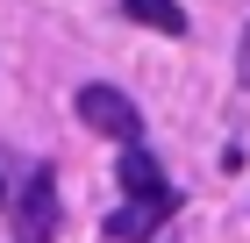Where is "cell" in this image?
Instances as JSON below:
<instances>
[{"label":"cell","instance_id":"1","mask_svg":"<svg viewBox=\"0 0 250 243\" xmlns=\"http://www.w3.org/2000/svg\"><path fill=\"white\" fill-rule=\"evenodd\" d=\"M7 222H15V243H50V236H58L64 207H58V172H50V165L29 172V186H21V200H15Z\"/></svg>","mask_w":250,"mask_h":243},{"label":"cell","instance_id":"2","mask_svg":"<svg viewBox=\"0 0 250 243\" xmlns=\"http://www.w3.org/2000/svg\"><path fill=\"white\" fill-rule=\"evenodd\" d=\"M79 122L100 129V136H115V143H136L143 136V114H136V100L122 86H79Z\"/></svg>","mask_w":250,"mask_h":243},{"label":"cell","instance_id":"3","mask_svg":"<svg viewBox=\"0 0 250 243\" xmlns=\"http://www.w3.org/2000/svg\"><path fill=\"white\" fill-rule=\"evenodd\" d=\"M122 193H129V200H157V207H179V193L165 186L157 157H150V150H136V143H129V157H122Z\"/></svg>","mask_w":250,"mask_h":243},{"label":"cell","instance_id":"4","mask_svg":"<svg viewBox=\"0 0 250 243\" xmlns=\"http://www.w3.org/2000/svg\"><path fill=\"white\" fill-rule=\"evenodd\" d=\"M165 215H172V207H157V200H122L115 215H107V236L115 243H143V236L165 229Z\"/></svg>","mask_w":250,"mask_h":243},{"label":"cell","instance_id":"5","mask_svg":"<svg viewBox=\"0 0 250 243\" xmlns=\"http://www.w3.org/2000/svg\"><path fill=\"white\" fill-rule=\"evenodd\" d=\"M122 7H129V22H143L157 36H186V7H172V0H122Z\"/></svg>","mask_w":250,"mask_h":243},{"label":"cell","instance_id":"6","mask_svg":"<svg viewBox=\"0 0 250 243\" xmlns=\"http://www.w3.org/2000/svg\"><path fill=\"white\" fill-rule=\"evenodd\" d=\"M236 79H243V93H250V29H243V50H236Z\"/></svg>","mask_w":250,"mask_h":243},{"label":"cell","instance_id":"7","mask_svg":"<svg viewBox=\"0 0 250 243\" xmlns=\"http://www.w3.org/2000/svg\"><path fill=\"white\" fill-rule=\"evenodd\" d=\"M0 200H7V186H0Z\"/></svg>","mask_w":250,"mask_h":243}]
</instances>
